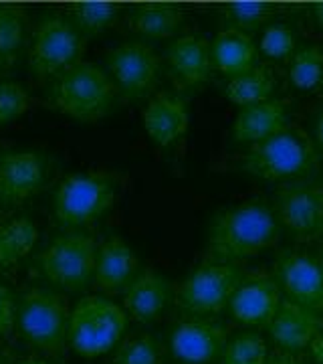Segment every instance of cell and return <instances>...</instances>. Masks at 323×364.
I'll return each mask as SVG.
<instances>
[{"label": "cell", "mask_w": 323, "mask_h": 364, "mask_svg": "<svg viewBox=\"0 0 323 364\" xmlns=\"http://www.w3.org/2000/svg\"><path fill=\"white\" fill-rule=\"evenodd\" d=\"M281 225L263 200L220 208L208 229V255L219 263L253 257L277 243Z\"/></svg>", "instance_id": "cell-1"}, {"label": "cell", "mask_w": 323, "mask_h": 364, "mask_svg": "<svg viewBox=\"0 0 323 364\" xmlns=\"http://www.w3.org/2000/svg\"><path fill=\"white\" fill-rule=\"evenodd\" d=\"M317 162L315 144L299 126H287L263 142L251 144L241 156L243 170L263 181H297L310 174Z\"/></svg>", "instance_id": "cell-2"}, {"label": "cell", "mask_w": 323, "mask_h": 364, "mask_svg": "<svg viewBox=\"0 0 323 364\" xmlns=\"http://www.w3.org/2000/svg\"><path fill=\"white\" fill-rule=\"evenodd\" d=\"M116 83L95 63L81 61L53 81L51 105L77 122H95L109 114L116 102Z\"/></svg>", "instance_id": "cell-3"}, {"label": "cell", "mask_w": 323, "mask_h": 364, "mask_svg": "<svg viewBox=\"0 0 323 364\" xmlns=\"http://www.w3.org/2000/svg\"><path fill=\"white\" fill-rule=\"evenodd\" d=\"M128 326V314L121 306L102 296H87L75 304L69 318V346L95 358L117 346Z\"/></svg>", "instance_id": "cell-4"}, {"label": "cell", "mask_w": 323, "mask_h": 364, "mask_svg": "<svg viewBox=\"0 0 323 364\" xmlns=\"http://www.w3.org/2000/svg\"><path fill=\"white\" fill-rule=\"evenodd\" d=\"M71 310L61 294L31 287L18 298L16 326L25 340L37 350L61 354L69 344Z\"/></svg>", "instance_id": "cell-5"}, {"label": "cell", "mask_w": 323, "mask_h": 364, "mask_svg": "<svg viewBox=\"0 0 323 364\" xmlns=\"http://www.w3.org/2000/svg\"><path fill=\"white\" fill-rule=\"evenodd\" d=\"M116 176L109 172H77L65 176L53 200L61 225L77 227L97 221L116 203Z\"/></svg>", "instance_id": "cell-6"}, {"label": "cell", "mask_w": 323, "mask_h": 364, "mask_svg": "<svg viewBox=\"0 0 323 364\" xmlns=\"http://www.w3.org/2000/svg\"><path fill=\"white\" fill-rule=\"evenodd\" d=\"M85 51V37L63 16H45L35 26L28 67L31 73L39 79L59 77L67 69L81 63Z\"/></svg>", "instance_id": "cell-7"}, {"label": "cell", "mask_w": 323, "mask_h": 364, "mask_svg": "<svg viewBox=\"0 0 323 364\" xmlns=\"http://www.w3.org/2000/svg\"><path fill=\"white\" fill-rule=\"evenodd\" d=\"M243 277V272L233 263L207 261L178 286L176 304L192 318L219 314L229 308Z\"/></svg>", "instance_id": "cell-8"}, {"label": "cell", "mask_w": 323, "mask_h": 364, "mask_svg": "<svg viewBox=\"0 0 323 364\" xmlns=\"http://www.w3.org/2000/svg\"><path fill=\"white\" fill-rule=\"evenodd\" d=\"M97 243L91 235L55 237L37 259L40 275L61 289H83L95 275Z\"/></svg>", "instance_id": "cell-9"}, {"label": "cell", "mask_w": 323, "mask_h": 364, "mask_svg": "<svg viewBox=\"0 0 323 364\" xmlns=\"http://www.w3.org/2000/svg\"><path fill=\"white\" fill-rule=\"evenodd\" d=\"M277 221L295 241L310 243L323 237V181L297 178L283 182L273 196Z\"/></svg>", "instance_id": "cell-10"}, {"label": "cell", "mask_w": 323, "mask_h": 364, "mask_svg": "<svg viewBox=\"0 0 323 364\" xmlns=\"http://www.w3.org/2000/svg\"><path fill=\"white\" fill-rule=\"evenodd\" d=\"M107 71L116 90L128 100H142L160 79V59L142 41H128L107 53Z\"/></svg>", "instance_id": "cell-11"}, {"label": "cell", "mask_w": 323, "mask_h": 364, "mask_svg": "<svg viewBox=\"0 0 323 364\" xmlns=\"http://www.w3.org/2000/svg\"><path fill=\"white\" fill-rule=\"evenodd\" d=\"M275 277L287 299L323 316V269L317 257L285 249L275 261Z\"/></svg>", "instance_id": "cell-12"}, {"label": "cell", "mask_w": 323, "mask_h": 364, "mask_svg": "<svg viewBox=\"0 0 323 364\" xmlns=\"http://www.w3.org/2000/svg\"><path fill=\"white\" fill-rule=\"evenodd\" d=\"M281 286L267 272L246 273L229 304V312L241 324L269 328L281 306Z\"/></svg>", "instance_id": "cell-13"}, {"label": "cell", "mask_w": 323, "mask_h": 364, "mask_svg": "<svg viewBox=\"0 0 323 364\" xmlns=\"http://www.w3.org/2000/svg\"><path fill=\"white\" fill-rule=\"evenodd\" d=\"M229 330L224 326L202 318H188L172 330V354L186 364H208L222 356L229 344Z\"/></svg>", "instance_id": "cell-14"}, {"label": "cell", "mask_w": 323, "mask_h": 364, "mask_svg": "<svg viewBox=\"0 0 323 364\" xmlns=\"http://www.w3.org/2000/svg\"><path fill=\"white\" fill-rule=\"evenodd\" d=\"M47 174L39 152L16 150L0 156V203L21 205L43 188Z\"/></svg>", "instance_id": "cell-15"}, {"label": "cell", "mask_w": 323, "mask_h": 364, "mask_svg": "<svg viewBox=\"0 0 323 364\" xmlns=\"http://www.w3.org/2000/svg\"><path fill=\"white\" fill-rule=\"evenodd\" d=\"M323 332V316L305 306L283 298L269 326V334L279 350L299 354L310 348L313 338Z\"/></svg>", "instance_id": "cell-16"}, {"label": "cell", "mask_w": 323, "mask_h": 364, "mask_svg": "<svg viewBox=\"0 0 323 364\" xmlns=\"http://www.w3.org/2000/svg\"><path fill=\"white\" fill-rule=\"evenodd\" d=\"M172 301V286L160 272L143 269L124 289V310L136 322L150 324L158 320Z\"/></svg>", "instance_id": "cell-17"}, {"label": "cell", "mask_w": 323, "mask_h": 364, "mask_svg": "<svg viewBox=\"0 0 323 364\" xmlns=\"http://www.w3.org/2000/svg\"><path fill=\"white\" fill-rule=\"evenodd\" d=\"M166 61L174 79L184 87L200 85L210 77L212 53L210 43L198 35H184L174 39L166 49Z\"/></svg>", "instance_id": "cell-18"}, {"label": "cell", "mask_w": 323, "mask_h": 364, "mask_svg": "<svg viewBox=\"0 0 323 364\" xmlns=\"http://www.w3.org/2000/svg\"><path fill=\"white\" fill-rule=\"evenodd\" d=\"M143 128L160 146H172L188 130V109L180 95L162 91L143 109Z\"/></svg>", "instance_id": "cell-19"}, {"label": "cell", "mask_w": 323, "mask_h": 364, "mask_svg": "<svg viewBox=\"0 0 323 364\" xmlns=\"http://www.w3.org/2000/svg\"><path fill=\"white\" fill-rule=\"evenodd\" d=\"M138 272V257L121 237H109L97 249L93 282L105 294H116L131 284Z\"/></svg>", "instance_id": "cell-20"}, {"label": "cell", "mask_w": 323, "mask_h": 364, "mask_svg": "<svg viewBox=\"0 0 323 364\" xmlns=\"http://www.w3.org/2000/svg\"><path fill=\"white\" fill-rule=\"evenodd\" d=\"M289 100H267L261 104L241 107L233 124V136L236 142L257 144L283 132L287 124Z\"/></svg>", "instance_id": "cell-21"}, {"label": "cell", "mask_w": 323, "mask_h": 364, "mask_svg": "<svg viewBox=\"0 0 323 364\" xmlns=\"http://www.w3.org/2000/svg\"><path fill=\"white\" fill-rule=\"evenodd\" d=\"M212 65L226 75H241L253 69L258 59L257 45L253 43L251 35L224 28L210 43Z\"/></svg>", "instance_id": "cell-22"}, {"label": "cell", "mask_w": 323, "mask_h": 364, "mask_svg": "<svg viewBox=\"0 0 323 364\" xmlns=\"http://www.w3.org/2000/svg\"><path fill=\"white\" fill-rule=\"evenodd\" d=\"M184 13L176 4L148 2L133 9L128 16V26L146 39H168L180 31Z\"/></svg>", "instance_id": "cell-23"}, {"label": "cell", "mask_w": 323, "mask_h": 364, "mask_svg": "<svg viewBox=\"0 0 323 364\" xmlns=\"http://www.w3.org/2000/svg\"><path fill=\"white\" fill-rule=\"evenodd\" d=\"M39 241V229L33 219L16 217L0 223V272L16 267Z\"/></svg>", "instance_id": "cell-24"}, {"label": "cell", "mask_w": 323, "mask_h": 364, "mask_svg": "<svg viewBox=\"0 0 323 364\" xmlns=\"http://www.w3.org/2000/svg\"><path fill=\"white\" fill-rule=\"evenodd\" d=\"M273 90H275V75L271 67L255 65L245 73L229 79L224 93L233 104L245 107V105L267 102Z\"/></svg>", "instance_id": "cell-25"}, {"label": "cell", "mask_w": 323, "mask_h": 364, "mask_svg": "<svg viewBox=\"0 0 323 364\" xmlns=\"http://www.w3.org/2000/svg\"><path fill=\"white\" fill-rule=\"evenodd\" d=\"M25 45V16L18 6L0 4V71L18 61Z\"/></svg>", "instance_id": "cell-26"}, {"label": "cell", "mask_w": 323, "mask_h": 364, "mask_svg": "<svg viewBox=\"0 0 323 364\" xmlns=\"http://www.w3.org/2000/svg\"><path fill=\"white\" fill-rule=\"evenodd\" d=\"M117 16L119 6L116 2H77L71 6V23L85 39L111 28Z\"/></svg>", "instance_id": "cell-27"}, {"label": "cell", "mask_w": 323, "mask_h": 364, "mask_svg": "<svg viewBox=\"0 0 323 364\" xmlns=\"http://www.w3.org/2000/svg\"><path fill=\"white\" fill-rule=\"evenodd\" d=\"M271 2H231L224 6V25L231 31H239V33H253L258 26L265 25L273 16Z\"/></svg>", "instance_id": "cell-28"}, {"label": "cell", "mask_w": 323, "mask_h": 364, "mask_svg": "<svg viewBox=\"0 0 323 364\" xmlns=\"http://www.w3.org/2000/svg\"><path fill=\"white\" fill-rule=\"evenodd\" d=\"M222 364H267V344L257 332H241L229 340L220 356Z\"/></svg>", "instance_id": "cell-29"}, {"label": "cell", "mask_w": 323, "mask_h": 364, "mask_svg": "<svg viewBox=\"0 0 323 364\" xmlns=\"http://www.w3.org/2000/svg\"><path fill=\"white\" fill-rule=\"evenodd\" d=\"M289 77L293 85L299 90H311L319 85L323 79V51L317 45L303 47L295 53L291 65H289Z\"/></svg>", "instance_id": "cell-30"}, {"label": "cell", "mask_w": 323, "mask_h": 364, "mask_svg": "<svg viewBox=\"0 0 323 364\" xmlns=\"http://www.w3.org/2000/svg\"><path fill=\"white\" fill-rule=\"evenodd\" d=\"M114 364H164V350L155 336L138 334L119 344Z\"/></svg>", "instance_id": "cell-31"}, {"label": "cell", "mask_w": 323, "mask_h": 364, "mask_svg": "<svg viewBox=\"0 0 323 364\" xmlns=\"http://www.w3.org/2000/svg\"><path fill=\"white\" fill-rule=\"evenodd\" d=\"M31 107L28 91L16 81H0V126L13 124Z\"/></svg>", "instance_id": "cell-32"}, {"label": "cell", "mask_w": 323, "mask_h": 364, "mask_svg": "<svg viewBox=\"0 0 323 364\" xmlns=\"http://www.w3.org/2000/svg\"><path fill=\"white\" fill-rule=\"evenodd\" d=\"M261 49L267 57H273V59L289 57L295 49V35L285 25L267 26L261 39Z\"/></svg>", "instance_id": "cell-33"}, {"label": "cell", "mask_w": 323, "mask_h": 364, "mask_svg": "<svg viewBox=\"0 0 323 364\" xmlns=\"http://www.w3.org/2000/svg\"><path fill=\"white\" fill-rule=\"evenodd\" d=\"M16 316H18V301L14 299V294L9 287L0 284V338L13 334Z\"/></svg>", "instance_id": "cell-34"}, {"label": "cell", "mask_w": 323, "mask_h": 364, "mask_svg": "<svg viewBox=\"0 0 323 364\" xmlns=\"http://www.w3.org/2000/svg\"><path fill=\"white\" fill-rule=\"evenodd\" d=\"M267 364H305V360L299 356V354H291V352L277 350L269 354V360Z\"/></svg>", "instance_id": "cell-35"}, {"label": "cell", "mask_w": 323, "mask_h": 364, "mask_svg": "<svg viewBox=\"0 0 323 364\" xmlns=\"http://www.w3.org/2000/svg\"><path fill=\"white\" fill-rule=\"evenodd\" d=\"M310 352L317 363L323 364V332H319V334L313 338V342L310 344Z\"/></svg>", "instance_id": "cell-36"}, {"label": "cell", "mask_w": 323, "mask_h": 364, "mask_svg": "<svg viewBox=\"0 0 323 364\" xmlns=\"http://www.w3.org/2000/svg\"><path fill=\"white\" fill-rule=\"evenodd\" d=\"M313 21L319 26H323V2H317L313 6Z\"/></svg>", "instance_id": "cell-37"}, {"label": "cell", "mask_w": 323, "mask_h": 364, "mask_svg": "<svg viewBox=\"0 0 323 364\" xmlns=\"http://www.w3.org/2000/svg\"><path fill=\"white\" fill-rule=\"evenodd\" d=\"M315 136H317L319 146H323V112L317 116V122H315Z\"/></svg>", "instance_id": "cell-38"}, {"label": "cell", "mask_w": 323, "mask_h": 364, "mask_svg": "<svg viewBox=\"0 0 323 364\" xmlns=\"http://www.w3.org/2000/svg\"><path fill=\"white\" fill-rule=\"evenodd\" d=\"M21 364H51L49 360H43V358H28V360H25V363Z\"/></svg>", "instance_id": "cell-39"}, {"label": "cell", "mask_w": 323, "mask_h": 364, "mask_svg": "<svg viewBox=\"0 0 323 364\" xmlns=\"http://www.w3.org/2000/svg\"><path fill=\"white\" fill-rule=\"evenodd\" d=\"M0 364H11V360H9V356H6L4 352H0Z\"/></svg>", "instance_id": "cell-40"}, {"label": "cell", "mask_w": 323, "mask_h": 364, "mask_svg": "<svg viewBox=\"0 0 323 364\" xmlns=\"http://www.w3.org/2000/svg\"><path fill=\"white\" fill-rule=\"evenodd\" d=\"M317 261H319V265H322V269H323V245H322V249H319V255H317Z\"/></svg>", "instance_id": "cell-41"}, {"label": "cell", "mask_w": 323, "mask_h": 364, "mask_svg": "<svg viewBox=\"0 0 323 364\" xmlns=\"http://www.w3.org/2000/svg\"><path fill=\"white\" fill-rule=\"evenodd\" d=\"M319 90H322V93H323V79H322V83H319Z\"/></svg>", "instance_id": "cell-42"}]
</instances>
